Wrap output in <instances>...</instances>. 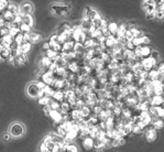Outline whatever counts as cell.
<instances>
[{
    "label": "cell",
    "mask_w": 164,
    "mask_h": 152,
    "mask_svg": "<svg viewBox=\"0 0 164 152\" xmlns=\"http://www.w3.org/2000/svg\"><path fill=\"white\" fill-rule=\"evenodd\" d=\"M11 137L15 138H19L24 133V127L19 122H15L12 123L11 127H10V132H9Z\"/></svg>",
    "instance_id": "obj_1"
},
{
    "label": "cell",
    "mask_w": 164,
    "mask_h": 152,
    "mask_svg": "<svg viewBox=\"0 0 164 152\" xmlns=\"http://www.w3.org/2000/svg\"><path fill=\"white\" fill-rule=\"evenodd\" d=\"M51 10H53V12H54L56 16H66L67 13H68L69 11V7L66 6V5H62V3H60V5H52L51 6Z\"/></svg>",
    "instance_id": "obj_2"
},
{
    "label": "cell",
    "mask_w": 164,
    "mask_h": 152,
    "mask_svg": "<svg viewBox=\"0 0 164 152\" xmlns=\"http://www.w3.org/2000/svg\"><path fill=\"white\" fill-rule=\"evenodd\" d=\"M32 10H33V6L30 2H22L19 7V15L21 16H28L31 15Z\"/></svg>",
    "instance_id": "obj_3"
},
{
    "label": "cell",
    "mask_w": 164,
    "mask_h": 152,
    "mask_svg": "<svg viewBox=\"0 0 164 152\" xmlns=\"http://www.w3.org/2000/svg\"><path fill=\"white\" fill-rule=\"evenodd\" d=\"M39 92H40V89L37 87V82L30 84L29 86H28V88H26V93H28V95L32 98H37V95H39Z\"/></svg>",
    "instance_id": "obj_4"
},
{
    "label": "cell",
    "mask_w": 164,
    "mask_h": 152,
    "mask_svg": "<svg viewBox=\"0 0 164 152\" xmlns=\"http://www.w3.org/2000/svg\"><path fill=\"white\" fill-rule=\"evenodd\" d=\"M155 64V60H153L152 58H144V61L142 62V65L145 69L150 71V69H152L153 65Z\"/></svg>",
    "instance_id": "obj_5"
},
{
    "label": "cell",
    "mask_w": 164,
    "mask_h": 152,
    "mask_svg": "<svg viewBox=\"0 0 164 152\" xmlns=\"http://www.w3.org/2000/svg\"><path fill=\"white\" fill-rule=\"evenodd\" d=\"M1 19L5 21V23H13V21H15V16L11 15V13L7 10V11H5L2 13V18H1Z\"/></svg>",
    "instance_id": "obj_6"
},
{
    "label": "cell",
    "mask_w": 164,
    "mask_h": 152,
    "mask_svg": "<svg viewBox=\"0 0 164 152\" xmlns=\"http://www.w3.org/2000/svg\"><path fill=\"white\" fill-rule=\"evenodd\" d=\"M18 49H19V51L21 53L26 54L30 51V49H31V44H30V42H23V43H21L20 45L18 46Z\"/></svg>",
    "instance_id": "obj_7"
},
{
    "label": "cell",
    "mask_w": 164,
    "mask_h": 152,
    "mask_svg": "<svg viewBox=\"0 0 164 152\" xmlns=\"http://www.w3.org/2000/svg\"><path fill=\"white\" fill-rule=\"evenodd\" d=\"M41 39H42V35L40 34V33H37V32H31L30 31L29 33V42H33V43H35V42H37V41H40Z\"/></svg>",
    "instance_id": "obj_8"
},
{
    "label": "cell",
    "mask_w": 164,
    "mask_h": 152,
    "mask_svg": "<svg viewBox=\"0 0 164 152\" xmlns=\"http://www.w3.org/2000/svg\"><path fill=\"white\" fill-rule=\"evenodd\" d=\"M49 116L52 118L55 122H60V121L62 120V115H61L58 110H53V109H51V111H50Z\"/></svg>",
    "instance_id": "obj_9"
},
{
    "label": "cell",
    "mask_w": 164,
    "mask_h": 152,
    "mask_svg": "<svg viewBox=\"0 0 164 152\" xmlns=\"http://www.w3.org/2000/svg\"><path fill=\"white\" fill-rule=\"evenodd\" d=\"M22 23L31 28V27L33 26V18H32V16L31 15L22 16Z\"/></svg>",
    "instance_id": "obj_10"
},
{
    "label": "cell",
    "mask_w": 164,
    "mask_h": 152,
    "mask_svg": "<svg viewBox=\"0 0 164 152\" xmlns=\"http://www.w3.org/2000/svg\"><path fill=\"white\" fill-rule=\"evenodd\" d=\"M145 136H147L148 141H153L156 138V131H155V129H153V128H152V129H149L147 133H145Z\"/></svg>",
    "instance_id": "obj_11"
},
{
    "label": "cell",
    "mask_w": 164,
    "mask_h": 152,
    "mask_svg": "<svg viewBox=\"0 0 164 152\" xmlns=\"http://www.w3.org/2000/svg\"><path fill=\"white\" fill-rule=\"evenodd\" d=\"M8 11L16 17L17 15H19V7H17L16 5H12V3L8 5Z\"/></svg>",
    "instance_id": "obj_12"
},
{
    "label": "cell",
    "mask_w": 164,
    "mask_h": 152,
    "mask_svg": "<svg viewBox=\"0 0 164 152\" xmlns=\"http://www.w3.org/2000/svg\"><path fill=\"white\" fill-rule=\"evenodd\" d=\"M84 147L87 148V149H90L92 147H94V139L92 138H86L85 140H84Z\"/></svg>",
    "instance_id": "obj_13"
},
{
    "label": "cell",
    "mask_w": 164,
    "mask_h": 152,
    "mask_svg": "<svg viewBox=\"0 0 164 152\" xmlns=\"http://www.w3.org/2000/svg\"><path fill=\"white\" fill-rule=\"evenodd\" d=\"M50 103H51V98L50 97L43 96V97L39 98V104L42 105V106H47V105H50Z\"/></svg>",
    "instance_id": "obj_14"
},
{
    "label": "cell",
    "mask_w": 164,
    "mask_h": 152,
    "mask_svg": "<svg viewBox=\"0 0 164 152\" xmlns=\"http://www.w3.org/2000/svg\"><path fill=\"white\" fill-rule=\"evenodd\" d=\"M62 152H77V149H76L73 144H65V146L63 147Z\"/></svg>",
    "instance_id": "obj_15"
},
{
    "label": "cell",
    "mask_w": 164,
    "mask_h": 152,
    "mask_svg": "<svg viewBox=\"0 0 164 152\" xmlns=\"http://www.w3.org/2000/svg\"><path fill=\"white\" fill-rule=\"evenodd\" d=\"M10 55H11V51H10V49H3L2 51L0 52V56H1V58H10Z\"/></svg>",
    "instance_id": "obj_16"
},
{
    "label": "cell",
    "mask_w": 164,
    "mask_h": 152,
    "mask_svg": "<svg viewBox=\"0 0 164 152\" xmlns=\"http://www.w3.org/2000/svg\"><path fill=\"white\" fill-rule=\"evenodd\" d=\"M53 98H54V101H62L64 98V94L63 92H60V90H58V92H54V94L52 95Z\"/></svg>",
    "instance_id": "obj_17"
},
{
    "label": "cell",
    "mask_w": 164,
    "mask_h": 152,
    "mask_svg": "<svg viewBox=\"0 0 164 152\" xmlns=\"http://www.w3.org/2000/svg\"><path fill=\"white\" fill-rule=\"evenodd\" d=\"M160 104H162V97L160 95H155V96L152 98V105L153 106H158Z\"/></svg>",
    "instance_id": "obj_18"
},
{
    "label": "cell",
    "mask_w": 164,
    "mask_h": 152,
    "mask_svg": "<svg viewBox=\"0 0 164 152\" xmlns=\"http://www.w3.org/2000/svg\"><path fill=\"white\" fill-rule=\"evenodd\" d=\"M162 127H163V121H162V119H160V120L156 119V121L154 122V128H153V129H160Z\"/></svg>",
    "instance_id": "obj_19"
},
{
    "label": "cell",
    "mask_w": 164,
    "mask_h": 152,
    "mask_svg": "<svg viewBox=\"0 0 164 152\" xmlns=\"http://www.w3.org/2000/svg\"><path fill=\"white\" fill-rule=\"evenodd\" d=\"M108 30H109L111 33H115V32H117V30H118V26H117L116 23H111L109 26V28H108Z\"/></svg>",
    "instance_id": "obj_20"
},
{
    "label": "cell",
    "mask_w": 164,
    "mask_h": 152,
    "mask_svg": "<svg viewBox=\"0 0 164 152\" xmlns=\"http://www.w3.org/2000/svg\"><path fill=\"white\" fill-rule=\"evenodd\" d=\"M155 17L159 19H163V9H160L159 11H155Z\"/></svg>",
    "instance_id": "obj_21"
},
{
    "label": "cell",
    "mask_w": 164,
    "mask_h": 152,
    "mask_svg": "<svg viewBox=\"0 0 164 152\" xmlns=\"http://www.w3.org/2000/svg\"><path fill=\"white\" fill-rule=\"evenodd\" d=\"M42 63L44 64L43 66H50V65H51V61H50L49 58H43V60H42Z\"/></svg>",
    "instance_id": "obj_22"
},
{
    "label": "cell",
    "mask_w": 164,
    "mask_h": 152,
    "mask_svg": "<svg viewBox=\"0 0 164 152\" xmlns=\"http://www.w3.org/2000/svg\"><path fill=\"white\" fill-rule=\"evenodd\" d=\"M10 138H11V135H10L9 132H5V133L2 135V140H5V141H8Z\"/></svg>",
    "instance_id": "obj_23"
},
{
    "label": "cell",
    "mask_w": 164,
    "mask_h": 152,
    "mask_svg": "<svg viewBox=\"0 0 164 152\" xmlns=\"http://www.w3.org/2000/svg\"><path fill=\"white\" fill-rule=\"evenodd\" d=\"M158 55H159L158 52H153V53H152V58H153V60H155V58H158Z\"/></svg>",
    "instance_id": "obj_24"
},
{
    "label": "cell",
    "mask_w": 164,
    "mask_h": 152,
    "mask_svg": "<svg viewBox=\"0 0 164 152\" xmlns=\"http://www.w3.org/2000/svg\"><path fill=\"white\" fill-rule=\"evenodd\" d=\"M1 60H2V58H1V56H0V61H1Z\"/></svg>",
    "instance_id": "obj_25"
}]
</instances>
